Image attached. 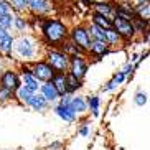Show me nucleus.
Wrapping results in <instances>:
<instances>
[{
    "instance_id": "obj_39",
    "label": "nucleus",
    "mask_w": 150,
    "mask_h": 150,
    "mask_svg": "<svg viewBox=\"0 0 150 150\" xmlns=\"http://www.w3.org/2000/svg\"><path fill=\"white\" fill-rule=\"evenodd\" d=\"M2 71H4V68H2V59H0V74H2Z\"/></svg>"
},
{
    "instance_id": "obj_1",
    "label": "nucleus",
    "mask_w": 150,
    "mask_h": 150,
    "mask_svg": "<svg viewBox=\"0 0 150 150\" xmlns=\"http://www.w3.org/2000/svg\"><path fill=\"white\" fill-rule=\"evenodd\" d=\"M41 31H43L46 43H50L51 46L63 45V41L66 40L68 36L66 25L59 20H45L43 25H41Z\"/></svg>"
},
{
    "instance_id": "obj_6",
    "label": "nucleus",
    "mask_w": 150,
    "mask_h": 150,
    "mask_svg": "<svg viewBox=\"0 0 150 150\" xmlns=\"http://www.w3.org/2000/svg\"><path fill=\"white\" fill-rule=\"evenodd\" d=\"M20 86H22V79L17 74V71L13 69L2 71V74H0V88H5L8 91H12V93H15Z\"/></svg>"
},
{
    "instance_id": "obj_40",
    "label": "nucleus",
    "mask_w": 150,
    "mask_h": 150,
    "mask_svg": "<svg viewBox=\"0 0 150 150\" xmlns=\"http://www.w3.org/2000/svg\"><path fill=\"white\" fill-rule=\"evenodd\" d=\"M4 150H8V149H4Z\"/></svg>"
},
{
    "instance_id": "obj_25",
    "label": "nucleus",
    "mask_w": 150,
    "mask_h": 150,
    "mask_svg": "<svg viewBox=\"0 0 150 150\" xmlns=\"http://www.w3.org/2000/svg\"><path fill=\"white\" fill-rule=\"evenodd\" d=\"M104 35H106V43L109 45V46H117V45L120 43V40H122V38L117 35V31H115L114 28L104 30Z\"/></svg>"
},
{
    "instance_id": "obj_8",
    "label": "nucleus",
    "mask_w": 150,
    "mask_h": 150,
    "mask_svg": "<svg viewBox=\"0 0 150 150\" xmlns=\"http://www.w3.org/2000/svg\"><path fill=\"white\" fill-rule=\"evenodd\" d=\"M69 36H71V41H73L76 46H79V48L84 50V51L89 50L91 40H89V35H88V31H86L84 27H74L73 30H71Z\"/></svg>"
},
{
    "instance_id": "obj_20",
    "label": "nucleus",
    "mask_w": 150,
    "mask_h": 150,
    "mask_svg": "<svg viewBox=\"0 0 150 150\" xmlns=\"http://www.w3.org/2000/svg\"><path fill=\"white\" fill-rule=\"evenodd\" d=\"M81 86H83V81L74 78V76L69 74V73H66V94H71V96H73L78 89H81Z\"/></svg>"
},
{
    "instance_id": "obj_14",
    "label": "nucleus",
    "mask_w": 150,
    "mask_h": 150,
    "mask_svg": "<svg viewBox=\"0 0 150 150\" xmlns=\"http://www.w3.org/2000/svg\"><path fill=\"white\" fill-rule=\"evenodd\" d=\"M91 54H94L96 58H102L104 54L109 53V45L106 41H99V40H91L89 43V50H88Z\"/></svg>"
},
{
    "instance_id": "obj_10",
    "label": "nucleus",
    "mask_w": 150,
    "mask_h": 150,
    "mask_svg": "<svg viewBox=\"0 0 150 150\" xmlns=\"http://www.w3.org/2000/svg\"><path fill=\"white\" fill-rule=\"evenodd\" d=\"M27 106L30 107L31 110H36V112H45V110L48 109L50 102L46 101V99H45L40 93H33L30 96V99H28Z\"/></svg>"
},
{
    "instance_id": "obj_37",
    "label": "nucleus",
    "mask_w": 150,
    "mask_h": 150,
    "mask_svg": "<svg viewBox=\"0 0 150 150\" xmlns=\"http://www.w3.org/2000/svg\"><path fill=\"white\" fill-rule=\"evenodd\" d=\"M61 147H63L61 142H53V144L48 147V150H56V149H61Z\"/></svg>"
},
{
    "instance_id": "obj_3",
    "label": "nucleus",
    "mask_w": 150,
    "mask_h": 150,
    "mask_svg": "<svg viewBox=\"0 0 150 150\" xmlns=\"http://www.w3.org/2000/svg\"><path fill=\"white\" fill-rule=\"evenodd\" d=\"M88 61L84 59L83 54H74V56H69V66H68V73L73 74L74 78L83 81L84 76L88 74Z\"/></svg>"
},
{
    "instance_id": "obj_38",
    "label": "nucleus",
    "mask_w": 150,
    "mask_h": 150,
    "mask_svg": "<svg viewBox=\"0 0 150 150\" xmlns=\"http://www.w3.org/2000/svg\"><path fill=\"white\" fill-rule=\"evenodd\" d=\"M144 2H149V0H132L134 7H135V5H140V4H144Z\"/></svg>"
},
{
    "instance_id": "obj_27",
    "label": "nucleus",
    "mask_w": 150,
    "mask_h": 150,
    "mask_svg": "<svg viewBox=\"0 0 150 150\" xmlns=\"http://www.w3.org/2000/svg\"><path fill=\"white\" fill-rule=\"evenodd\" d=\"M134 102H135L139 107H144L147 104V94L142 93V91H139V93L135 94V97H134Z\"/></svg>"
},
{
    "instance_id": "obj_12",
    "label": "nucleus",
    "mask_w": 150,
    "mask_h": 150,
    "mask_svg": "<svg viewBox=\"0 0 150 150\" xmlns=\"http://www.w3.org/2000/svg\"><path fill=\"white\" fill-rule=\"evenodd\" d=\"M27 7L33 12V13H48L51 5H50V0H27Z\"/></svg>"
},
{
    "instance_id": "obj_35",
    "label": "nucleus",
    "mask_w": 150,
    "mask_h": 150,
    "mask_svg": "<svg viewBox=\"0 0 150 150\" xmlns=\"http://www.w3.org/2000/svg\"><path fill=\"white\" fill-rule=\"evenodd\" d=\"M132 71H134V64H132V63H127V64L124 66L122 73H124V74H125V76H127V74H130Z\"/></svg>"
},
{
    "instance_id": "obj_30",
    "label": "nucleus",
    "mask_w": 150,
    "mask_h": 150,
    "mask_svg": "<svg viewBox=\"0 0 150 150\" xmlns=\"http://www.w3.org/2000/svg\"><path fill=\"white\" fill-rule=\"evenodd\" d=\"M10 7H13L17 10H25L27 8V0H8Z\"/></svg>"
},
{
    "instance_id": "obj_34",
    "label": "nucleus",
    "mask_w": 150,
    "mask_h": 150,
    "mask_svg": "<svg viewBox=\"0 0 150 150\" xmlns=\"http://www.w3.org/2000/svg\"><path fill=\"white\" fill-rule=\"evenodd\" d=\"M115 88H119V86H117L114 81L110 79L109 83H106V86H102V93H109V91H114Z\"/></svg>"
},
{
    "instance_id": "obj_4",
    "label": "nucleus",
    "mask_w": 150,
    "mask_h": 150,
    "mask_svg": "<svg viewBox=\"0 0 150 150\" xmlns=\"http://www.w3.org/2000/svg\"><path fill=\"white\" fill-rule=\"evenodd\" d=\"M30 73L38 83H48L54 74V71L51 69V66L46 61H35L30 66Z\"/></svg>"
},
{
    "instance_id": "obj_28",
    "label": "nucleus",
    "mask_w": 150,
    "mask_h": 150,
    "mask_svg": "<svg viewBox=\"0 0 150 150\" xmlns=\"http://www.w3.org/2000/svg\"><path fill=\"white\" fill-rule=\"evenodd\" d=\"M13 99V93L5 88H0V102H8Z\"/></svg>"
},
{
    "instance_id": "obj_24",
    "label": "nucleus",
    "mask_w": 150,
    "mask_h": 150,
    "mask_svg": "<svg viewBox=\"0 0 150 150\" xmlns=\"http://www.w3.org/2000/svg\"><path fill=\"white\" fill-rule=\"evenodd\" d=\"M86 104H88V109L93 112L94 117L99 115V110H101V97L99 96H91L86 99Z\"/></svg>"
},
{
    "instance_id": "obj_17",
    "label": "nucleus",
    "mask_w": 150,
    "mask_h": 150,
    "mask_svg": "<svg viewBox=\"0 0 150 150\" xmlns=\"http://www.w3.org/2000/svg\"><path fill=\"white\" fill-rule=\"evenodd\" d=\"M93 12L94 13H99V15H104V17L110 18L115 17V10H114V5L110 2H102V4H96L93 5Z\"/></svg>"
},
{
    "instance_id": "obj_16",
    "label": "nucleus",
    "mask_w": 150,
    "mask_h": 150,
    "mask_svg": "<svg viewBox=\"0 0 150 150\" xmlns=\"http://www.w3.org/2000/svg\"><path fill=\"white\" fill-rule=\"evenodd\" d=\"M114 10H115V17L125 18V20H130V22L135 18V10L129 4H119L117 7H114Z\"/></svg>"
},
{
    "instance_id": "obj_31",
    "label": "nucleus",
    "mask_w": 150,
    "mask_h": 150,
    "mask_svg": "<svg viewBox=\"0 0 150 150\" xmlns=\"http://www.w3.org/2000/svg\"><path fill=\"white\" fill-rule=\"evenodd\" d=\"M12 13V7H10L8 0H0V15Z\"/></svg>"
},
{
    "instance_id": "obj_29",
    "label": "nucleus",
    "mask_w": 150,
    "mask_h": 150,
    "mask_svg": "<svg viewBox=\"0 0 150 150\" xmlns=\"http://www.w3.org/2000/svg\"><path fill=\"white\" fill-rule=\"evenodd\" d=\"M13 27L17 28L18 31H23L25 27H27V20L22 17H13Z\"/></svg>"
},
{
    "instance_id": "obj_15",
    "label": "nucleus",
    "mask_w": 150,
    "mask_h": 150,
    "mask_svg": "<svg viewBox=\"0 0 150 150\" xmlns=\"http://www.w3.org/2000/svg\"><path fill=\"white\" fill-rule=\"evenodd\" d=\"M69 107L73 109L76 115H83L88 112V104H86V99L83 96H73L69 101Z\"/></svg>"
},
{
    "instance_id": "obj_9",
    "label": "nucleus",
    "mask_w": 150,
    "mask_h": 150,
    "mask_svg": "<svg viewBox=\"0 0 150 150\" xmlns=\"http://www.w3.org/2000/svg\"><path fill=\"white\" fill-rule=\"evenodd\" d=\"M13 41H15V38L8 33V30L0 27V53L8 58L12 50H13Z\"/></svg>"
},
{
    "instance_id": "obj_7",
    "label": "nucleus",
    "mask_w": 150,
    "mask_h": 150,
    "mask_svg": "<svg viewBox=\"0 0 150 150\" xmlns=\"http://www.w3.org/2000/svg\"><path fill=\"white\" fill-rule=\"evenodd\" d=\"M13 48L23 59H30V58L35 56V45L30 38L27 36H20L18 40L13 41Z\"/></svg>"
},
{
    "instance_id": "obj_2",
    "label": "nucleus",
    "mask_w": 150,
    "mask_h": 150,
    "mask_svg": "<svg viewBox=\"0 0 150 150\" xmlns=\"http://www.w3.org/2000/svg\"><path fill=\"white\" fill-rule=\"evenodd\" d=\"M46 63L51 66L54 73H68L69 56L63 50H50L46 53Z\"/></svg>"
},
{
    "instance_id": "obj_22",
    "label": "nucleus",
    "mask_w": 150,
    "mask_h": 150,
    "mask_svg": "<svg viewBox=\"0 0 150 150\" xmlns=\"http://www.w3.org/2000/svg\"><path fill=\"white\" fill-rule=\"evenodd\" d=\"M86 31H88L89 35V40H99V41H106V35H104V30L102 28H99L97 25H89L88 28H86Z\"/></svg>"
},
{
    "instance_id": "obj_26",
    "label": "nucleus",
    "mask_w": 150,
    "mask_h": 150,
    "mask_svg": "<svg viewBox=\"0 0 150 150\" xmlns=\"http://www.w3.org/2000/svg\"><path fill=\"white\" fill-rule=\"evenodd\" d=\"M0 27L5 30H10L13 27V15L7 13V15H0Z\"/></svg>"
},
{
    "instance_id": "obj_5",
    "label": "nucleus",
    "mask_w": 150,
    "mask_h": 150,
    "mask_svg": "<svg viewBox=\"0 0 150 150\" xmlns=\"http://www.w3.org/2000/svg\"><path fill=\"white\" fill-rule=\"evenodd\" d=\"M112 28L117 31V35H119L122 40H132L134 35H135L134 23L130 22V20H125V18H120V17L112 18Z\"/></svg>"
},
{
    "instance_id": "obj_33",
    "label": "nucleus",
    "mask_w": 150,
    "mask_h": 150,
    "mask_svg": "<svg viewBox=\"0 0 150 150\" xmlns=\"http://www.w3.org/2000/svg\"><path fill=\"white\" fill-rule=\"evenodd\" d=\"M78 134H79L81 137H89V134H91V129H89L88 124H83L79 127V130H78Z\"/></svg>"
},
{
    "instance_id": "obj_36",
    "label": "nucleus",
    "mask_w": 150,
    "mask_h": 150,
    "mask_svg": "<svg viewBox=\"0 0 150 150\" xmlns=\"http://www.w3.org/2000/svg\"><path fill=\"white\" fill-rule=\"evenodd\" d=\"M102 2H109V0H84L86 5H96V4H102Z\"/></svg>"
},
{
    "instance_id": "obj_23",
    "label": "nucleus",
    "mask_w": 150,
    "mask_h": 150,
    "mask_svg": "<svg viewBox=\"0 0 150 150\" xmlns=\"http://www.w3.org/2000/svg\"><path fill=\"white\" fill-rule=\"evenodd\" d=\"M93 23L97 25L99 28H102V30L112 28V20H110V18L104 17V15H99V13H94V12H93Z\"/></svg>"
},
{
    "instance_id": "obj_11",
    "label": "nucleus",
    "mask_w": 150,
    "mask_h": 150,
    "mask_svg": "<svg viewBox=\"0 0 150 150\" xmlns=\"http://www.w3.org/2000/svg\"><path fill=\"white\" fill-rule=\"evenodd\" d=\"M53 112H54V114H56L61 120H64L66 124H73V122H76V119H78V115L73 112V109H71L69 106L56 104V106L53 107Z\"/></svg>"
},
{
    "instance_id": "obj_21",
    "label": "nucleus",
    "mask_w": 150,
    "mask_h": 150,
    "mask_svg": "<svg viewBox=\"0 0 150 150\" xmlns=\"http://www.w3.org/2000/svg\"><path fill=\"white\" fill-rule=\"evenodd\" d=\"M31 91L28 88H25V86H20V88L17 89V91H15L13 93V99H17L18 102H20V104H23V106H27V102H28V99H30V96H31Z\"/></svg>"
},
{
    "instance_id": "obj_32",
    "label": "nucleus",
    "mask_w": 150,
    "mask_h": 150,
    "mask_svg": "<svg viewBox=\"0 0 150 150\" xmlns=\"http://www.w3.org/2000/svg\"><path fill=\"white\" fill-rule=\"evenodd\" d=\"M125 78H127V76L124 74L122 71H117V73L114 74V78H112V81H114V83L117 84V86H120V84H122L124 81H125Z\"/></svg>"
},
{
    "instance_id": "obj_18",
    "label": "nucleus",
    "mask_w": 150,
    "mask_h": 150,
    "mask_svg": "<svg viewBox=\"0 0 150 150\" xmlns=\"http://www.w3.org/2000/svg\"><path fill=\"white\" fill-rule=\"evenodd\" d=\"M50 83L54 86V89L59 96L66 94V73H54Z\"/></svg>"
},
{
    "instance_id": "obj_13",
    "label": "nucleus",
    "mask_w": 150,
    "mask_h": 150,
    "mask_svg": "<svg viewBox=\"0 0 150 150\" xmlns=\"http://www.w3.org/2000/svg\"><path fill=\"white\" fill-rule=\"evenodd\" d=\"M38 93H40L48 102H54V101H58V99H59V94L56 93L54 86L50 83V81H48V83H41V84H40Z\"/></svg>"
},
{
    "instance_id": "obj_19",
    "label": "nucleus",
    "mask_w": 150,
    "mask_h": 150,
    "mask_svg": "<svg viewBox=\"0 0 150 150\" xmlns=\"http://www.w3.org/2000/svg\"><path fill=\"white\" fill-rule=\"evenodd\" d=\"M22 84L25 86V88H28L31 91V93H38V89H40V84L41 83H38V81L33 78V74L31 73H25V74H22Z\"/></svg>"
}]
</instances>
